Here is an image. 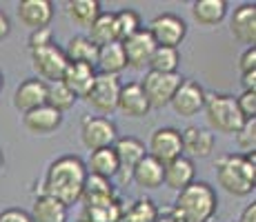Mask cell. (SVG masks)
I'll use <instances>...</instances> for the list:
<instances>
[{"mask_svg": "<svg viewBox=\"0 0 256 222\" xmlns=\"http://www.w3.org/2000/svg\"><path fill=\"white\" fill-rule=\"evenodd\" d=\"M85 180H87L85 160L74 154L60 156L54 162H49L40 185V196H49V198L70 207L80 200Z\"/></svg>", "mask_w": 256, "mask_h": 222, "instance_id": "obj_1", "label": "cell"}, {"mask_svg": "<svg viewBox=\"0 0 256 222\" xmlns=\"http://www.w3.org/2000/svg\"><path fill=\"white\" fill-rule=\"evenodd\" d=\"M218 211V196L214 187L205 180H194L190 187L178 191L170 218L174 222H210Z\"/></svg>", "mask_w": 256, "mask_h": 222, "instance_id": "obj_2", "label": "cell"}, {"mask_svg": "<svg viewBox=\"0 0 256 222\" xmlns=\"http://www.w3.org/2000/svg\"><path fill=\"white\" fill-rule=\"evenodd\" d=\"M216 180L230 196L245 198L256 189V156L225 154L216 160Z\"/></svg>", "mask_w": 256, "mask_h": 222, "instance_id": "obj_3", "label": "cell"}, {"mask_svg": "<svg viewBox=\"0 0 256 222\" xmlns=\"http://www.w3.org/2000/svg\"><path fill=\"white\" fill-rule=\"evenodd\" d=\"M203 111L205 118H208L210 129L216 133L234 136L245 122L238 107H236V98L230 96V93H208Z\"/></svg>", "mask_w": 256, "mask_h": 222, "instance_id": "obj_4", "label": "cell"}, {"mask_svg": "<svg viewBox=\"0 0 256 222\" xmlns=\"http://www.w3.org/2000/svg\"><path fill=\"white\" fill-rule=\"evenodd\" d=\"M185 78L176 73H158V71H147L145 78L140 80L142 93H145L147 102H150L152 109H163L172 102L176 89L180 87Z\"/></svg>", "mask_w": 256, "mask_h": 222, "instance_id": "obj_5", "label": "cell"}, {"mask_svg": "<svg viewBox=\"0 0 256 222\" xmlns=\"http://www.w3.org/2000/svg\"><path fill=\"white\" fill-rule=\"evenodd\" d=\"M67 58H65V51L62 47L54 40L52 44H45L40 49H34L32 51V67L36 69L38 78L42 82H58L62 80V73L67 69Z\"/></svg>", "mask_w": 256, "mask_h": 222, "instance_id": "obj_6", "label": "cell"}, {"mask_svg": "<svg viewBox=\"0 0 256 222\" xmlns=\"http://www.w3.org/2000/svg\"><path fill=\"white\" fill-rule=\"evenodd\" d=\"M120 78L118 76H107V73H96V80L90 89V93L85 96V102L92 107L94 111L110 116L116 111L118 107V93H120Z\"/></svg>", "mask_w": 256, "mask_h": 222, "instance_id": "obj_7", "label": "cell"}, {"mask_svg": "<svg viewBox=\"0 0 256 222\" xmlns=\"http://www.w3.org/2000/svg\"><path fill=\"white\" fill-rule=\"evenodd\" d=\"M80 140L90 151L114 147V142L118 140V127L112 118L85 116L80 122Z\"/></svg>", "mask_w": 256, "mask_h": 222, "instance_id": "obj_8", "label": "cell"}, {"mask_svg": "<svg viewBox=\"0 0 256 222\" xmlns=\"http://www.w3.org/2000/svg\"><path fill=\"white\" fill-rule=\"evenodd\" d=\"M150 31V36L154 38L156 47H172L178 49V44L185 40L187 36V22L176 13H158L152 18L150 27H145Z\"/></svg>", "mask_w": 256, "mask_h": 222, "instance_id": "obj_9", "label": "cell"}, {"mask_svg": "<svg viewBox=\"0 0 256 222\" xmlns=\"http://www.w3.org/2000/svg\"><path fill=\"white\" fill-rule=\"evenodd\" d=\"M147 156L156 158L160 165H167L174 158L183 156V140H180V131L176 127H158L150 136V145H147Z\"/></svg>", "mask_w": 256, "mask_h": 222, "instance_id": "obj_10", "label": "cell"}, {"mask_svg": "<svg viewBox=\"0 0 256 222\" xmlns=\"http://www.w3.org/2000/svg\"><path fill=\"white\" fill-rule=\"evenodd\" d=\"M114 151H116V158H118V165H120L116 178H120V185H130L132 169L147 156L145 142L138 140V138H134V136H122L114 142Z\"/></svg>", "mask_w": 256, "mask_h": 222, "instance_id": "obj_11", "label": "cell"}, {"mask_svg": "<svg viewBox=\"0 0 256 222\" xmlns=\"http://www.w3.org/2000/svg\"><path fill=\"white\" fill-rule=\"evenodd\" d=\"M205 98H208V91L203 89V85H198L196 80H185L180 82V87L176 89L174 98H172V109L178 113L180 118H192L198 111H203L205 107Z\"/></svg>", "mask_w": 256, "mask_h": 222, "instance_id": "obj_12", "label": "cell"}, {"mask_svg": "<svg viewBox=\"0 0 256 222\" xmlns=\"http://www.w3.org/2000/svg\"><path fill=\"white\" fill-rule=\"evenodd\" d=\"M120 44H122V51H125L127 67L136 69V71H142L145 67H150V60L156 51V42L145 27Z\"/></svg>", "mask_w": 256, "mask_h": 222, "instance_id": "obj_13", "label": "cell"}, {"mask_svg": "<svg viewBox=\"0 0 256 222\" xmlns=\"http://www.w3.org/2000/svg\"><path fill=\"white\" fill-rule=\"evenodd\" d=\"M180 140H183V156H187L190 160H205V158L212 156L216 145V138L210 129H203V127H185L180 131Z\"/></svg>", "mask_w": 256, "mask_h": 222, "instance_id": "obj_14", "label": "cell"}, {"mask_svg": "<svg viewBox=\"0 0 256 222\" xmlns=\"http://www.w3.org/2000/svg\"><path fill=\"white\" fill-rule=\"evenodd\" d=\"M47 100V82L40 78H24L14 91V107L22 113H29L42 107Z\"/></svg>", "mask_w": 256, "mask_h": 222, "instance_id": "obj_15", "label": "cell"}, {"mask_svg": "<svg viewBox=\"0 0 256 222\" xmlns=\"http://www.w3.org/2000/svg\"><path fill=\"white\" fill-rule=\"evenodd\" d=\"M230 31L238 42L254 47L256 44V4L245 2L238 9H234L230 18Z\"/></svg>", "mask_w": 256, "mask_h": 222, "instance_id": "obj_16", "label": "cell"}, {"mask_svg": "<svg viewBox=\"0 0 256 222\" xmlns=\"http://www.w3.org/2000/svg\"><path fill=\"white\" fill-rule=\"evenodd\" d=\"M54 11L56 9H54L52 0H22V2H18V18L32 31L49 27Z\"/></svg>", "mask_w": 256, "mask_h": 222, "instance_id": "obj_17", "label": "cell"}, {"mask_svg": "<svg viewBox=\"0 0 256 222\" xmlns=\"http://www.w3.org/2000/svg\"><path fill=\"white\" fill-rule=\"evenodd\" d=\"M196 178V167L194 160H190L187 156H178L172 162L163 165V185L172 191H183L185 187H190Z\"/></svg>", "mask_w": 256, "mask_h": 222, "instance_id": "obj_18", "label": "cell"}, {"mask_svg": "<svg viewBox=\"0 0 256 222\" xmlns=\"http://www.w3.org/2000/svg\"><path fill=\"white\" fill-rule=\"evenodd\" d=\"M150 102H147L145 93H142L140 82H127L120 87L118 93V107L116 111H120L127 118H142L150 113Z\"/></svg>", "mask_w": 256, "mask_h": 222, "instance_id": "obj_19", "label": "cell"}, {"mask_svg": "<svg viewBox=\"0 0 256 222\" xmlns=\"http://www.w3.org/2000/svg\"><path fill=\"white\" fill-rule=\"evenodd\" d=\"M22 125L24 129L34 136H49L62 125V113H58L56 109H52L49 105H42L38 109L29 111L22 116Z\"/></svg>", "mask_w": 256, "mask_h": 222, "instance_id": "obj_20", "label": "cell"}, {"mask_svg": "<svg viewBox=\"0 0 256 222\" xmlns=\"http://www.w3.org/2000/svg\"><path fill=\"white\" fill-rule=\"evenodd\" d=\"M96 80V69L92 65H82V62H70L62 73V85H65L76 98H85Z\"/></svg>", "mask_w": 256, "mask_h": 222, "instance_id": "obj_21", "label": "cell"}, {"mask_svg": "<svg viewBox=\"0 0 256 222\" xmlns=\"http://www.w3.org/2000/svg\"><path fill=\"white\" fill-rule=\"evenodd\" d=\"M228 0H196L192 2V16L200 27H216L228 18Z\"/></svg>", "mask_w": 256, "mask_h": 222, "instance_id": "obj_22", "label": "cell"}, {"mask_svg": "<svg viewBox=\"0 0 256 222\" xmlns=\"http://www.w3.org/2000/svg\"><path fill=\"white\" fill-rule=\"evenodd\" d=\"M132 182L140 189H158V187H163V165L156 158L145 156L132 169Z\"/></svg>", "mask_w": 256, "mask_h": 222, "instance_id": "obj_23", "label": "cell"}, {"mask_svg": "<svg viewBox=\"0 0 256 222\" xmlns=\"http://www.w3.org/2000/svg\"><path fill=\"white\" fill-rule=\"evenodd\" d=\"M125 202L120 198L102 200V202H90L82 205V218L85 222H120Z\"/></svg>", "mask_w": 256, "mask_h": 222, "instance_id": "obj_24", "label": "cell"}, {"mask_svg": "<svg viewBox=\"0 0 256 222\" xmlns=\"http://www.w3.org/2000/svg\"><path fill=\"white\" fill-rule=\"evenodd\" d=\"M85 169L90 176H98V178H105V180H112L116 178L118 169V158L114 147H105V149H96L90 154V160L85 162Z\"/></svg>", "mask_w": 256, "mask_h": 222, "instance_id": "obj_25", "label": "cell"}, {"mask_svg": "<svg viewBox=\"0 0 256 222\" xmlns=\"http://www.w3.org/2000/svg\"><path fill=\"white\" fill-rule=\"evenodd\" d=\"M125 67H127V60H125V51H122L120 42H112V44H105V47H98L96 65H94V69H98L96 73L118 76Z\"/></svg>", "mask_w": 256, "mask_h": 222, "instance_id": "obj_26", "label": "cell"}, {"mask_svg": "<svg viewBox=\"0 0 256 222\" xmlns=\"http://www.w3.org/2000/svg\"><path fill=\"white\" fill-rule=\"evenodd\" d=\"M29 216L34 222H67V207L62 202L49 198V196L38 194Z\"/></svg>", "mask_w": 256, "mask_h": 222, "instance_id": "obj_27", "label": "cell"}, {"mask_svg": "<svg viewBox=\"0 0 256 222\" xmlns=\"http://www.w3.org/2000/svg\"><path fill=\"white\" fill-rule=\"evenodd\" d=\"M62 51H65L67 62H82V65H92V67L96 65L98 47L87 36H74Z\"/></svg>", "mask_w": 256, "mask_h": 222, "instance_id": "obj_28", "label": "cell"}, {"mask_svg": "<svg viewBox=\"0 0 256 222\" xmlns=\"http://www.w3.org/2000/svg\"><path fill=\"white\" fill-rule=\"evenodd\" d=\"M158 216L160 211L156 207V202L147 198V196H142V198H136L132 205H125L120 222H156Z\"/></svg>", "mask_w": 256, "mask_h": 222, "instance_id": "obj_29", "label": "cell"}, {"mask_svg": "<svg viewBox=\"0 0 256 222\" xmlns=\"http://www.w3.org/2000/svg\"><path fill=\"white\" fill-rule=\"evenodd\" d=\"M65 7H67V16H70L76 24L87 27V29H90L94 24V20L102 13L98 0H72V2H67Z\"/></svg>", "mask_w": 256, "mask_h": 222, "instance_id": "obj_30", "label": "cell"}, {"mask_svg": "<svg viewBox=\"0 0 256 222\" xmlns=\"http://www.w3.org/2000/svg\"><path fill=\"white\" fill-rule=\"evenodd\" d=\"M112 198H118L114 185L112 180H105V178H98V176H90L87 174V180H85V187H82V196L80 200L85 205L90 202H102V200H112Z\"/></svg>", "mask_w": 256, "mask_h": 222, "instance_id": "obj_31", "label": "cell"}, {"mask_svg": "<svg viewBox=\"0 0 256 222\" xmlns=\"http://www.w3.org/2000/svg\"><path fill=\"white\" fill-rule=\"evenodd\" d=\"M90 40L96 44V47H105V44L118 42L116 38V24H114V13L112 11H102L100 16L94 20V24L90 27Z\"/></svg>", "mask_w": 256, "mask_h": 222, "instance_id": "obj_32", "label": "cell"}, {"mask_svg": "<svg viewBox=\"0 0 256 222\" xmlns=\"http://www.w3.org/2000/svg\"><path fill=\"white\" fill-rule=\"evenodd\" d=\"M114 24H116V38L118 42H125L127 38H132L134 33H138L142 29L140 13L136 9H120L114 13Z\"/></svg>", "mask_w": 256, "mask_h": 222, "instance_id": "obj_33", "label": "cell"}, {"mask_svg": "<svg viewBox=\"0 0 256 222\" xmlns=\"http://www.w3.org/2000/svg\"><path fill=\"white\" fill-rule=\"evenodd\" d=\"M78 98L74 96V93L62 85L60 80L58 82H47V100L45 105H49L52 109H56L58 113H65L70 111L74 105H76Z\"/></svg>", "mask_w": 256, "mask_h": 222, "instance_id": "obj_34", "label": "cell"}, {"mask_svg": "<svg viewBox=\"0 0 256 222\" xmlns=\"http://www.w3.org/2000/svg\"><path fill=\"white\" fill-rule=\"evenodd\" d=\"M180 65V51L172 47H156L154 56L150 60V71L158 73H176Z\"/></svg>", "mask_w": 256, "mask_h": 222, "instance_id": "obj_35", "label": "cell"}, {"mask_svg": "<svg viewBox=\"0 0 256 222\" xmlns=\"http://www.w3.org/2000/svg\"><path fill=\"white\" fill-rule=\"evenodd\" d=\"M234 142L238 147V154H254L256 151V118L245 120L240 129L234 133Z\"/></svg>", "mask_w": 256, "mask_h": 222, "instance_id": "obj_36", "label": "cell"}, {"mask_svg": "<svg viewBox=\"0 0 256 222\" xmlns=\"http://www.w3.org/2000/svg\"><path fill=\"white\" fill-rule=\"evenodd\" d=\"M236 107H238L243 120H252L256 118V91H243L236 98Z\"/></svg>", "mask_w": 256, "mask_h": 222, "instance_id": "obj_37", "label": "cell"}, {"mask_svg": "<svg viewBox=\"0 0 256 222\" xmlns=\"http://www.w3.org/2000/svg\"><path fill=\"white\" fill-rule=\"evenodd\" d=\"M29 51H34V49H40L45 47V44H52L54 42V31L49 27L45 29H36V31L29 33Z\"/></svg>", "mask_w": 256, "mask_h": 222, "instance_id": "obj_38", "label": "cell"}, {"mask_svg": "<svg viewBox=\"0 0 256 222\" xmlns=\"http://www.w3.org/2000/svg\"><path fill=\"white\" fill-rule=\"evenodd\" d=\"M0 222H34L29 211L20 209V207H9V209L0 211Z\"/></svg>", "mask_w": 256, "mask_h": 222, "instance_id": "obj_39", "label": "cell"}, {"mask_svg": "<svg viewBox=\"0 0 256 222\" xmlns=\"http://www.w3.org/2000/svg\"><path fill=\"white\" fill-rule=\"evenodd\" d=\"M238 69L240 73L256 71V47H248L238 58Z\"/></svg>", "mask_w": 256, "mask_h": 222, "instance_id": "obj_40", "label": "cell"}, {"mask_svg": "<svg viewBox=\"0 0 256 222\" xmlns=\"http://www.w3.org/2000/svg\"><path fill=\"white\" fill-rule=\"evenodd\" d=\"M240 87L243 91H256V71L240 73Z\"/></svg>", "mask_w": 256, "mask_h": 222, "instance_id": "obj_41", "label": "cell"}, {"mask_svg": "<svg viewBox=\"0 0 256 222\" xmlns=\"http://www.w3.org/2000/svg\"><path fill=\"white\" fill-rule=\"evenodd\" d=\"M9 33H12V20H9V16L4 11H0V42H2Z\"/></svg>", "mask_w": 256, "mask_h": 222, "instance_id": "obj_42", "label": "cell"}, {"mask_svg": "<svg viewBox=\"0 0 256 222\" xmlns=\"http://www.w3.org/2000/svg\"><path fill=\"white\" fill-rule=\"evenodd\" d=\"M238 222H256V202H252V205H248L243 209V214H240Z\"/></svg>", "mask_w": 256, "mask_h": 222, "instance_id": "obj_43", "label": "cell"}, {"mask_svg": "<svg viewBox=\"0 0 256 222\" xmlns=\"http://www.w3.org/2000/svg\"><path fill=\"white\" fill-rule=\"evenodd\" d=\"M156 222H174V220H172V218H170V216H167V214H165V216L160 214V216H158V220H156Z\"/></svg>", "mask_w": 256, "mask_h": 222, "instance_id": "obj_44", "label": "cell"}, {"mask_svg": "<svg viewBox=\"0 0 256 222\" xmlns=\"http://www.w3.org/2000/svg\"><path fill=\"white\" fill-rule=\"evenodd\" d=\"M2 167H4V154H2V149H0V171H2Z\"/></svg>", "mask_w": 256, "mask_h": 222, "instance_id": "obj_45", "label": "cell"}, {"mask_svg": "<svg viewBox=\"0 0 256 222\" xmlns=\"http://www.w3.org/2000/svg\"><path fill=\"white\" fill-rule=\"evenodd\" d=\"M2 89H4V76H2V71H0V93H2Z\"/></svg>", "mask_w": 256, "mask_h": 222, "instance_id": "obj_46", "label": "cell"}, {"mask_svg": "<svg viewBox=\"0 0 256 222\" xmlns=\"http://www.w3.org/2000/svg\"><path fill=\"white\" fill-rule=\"evenodd\" d=\"M78 222H85V220H78Z\"/></svg>", "mask_w": 256, "mask_h": 222, "instance_id": "obj_47", "label": "cell"}]
</instances>
